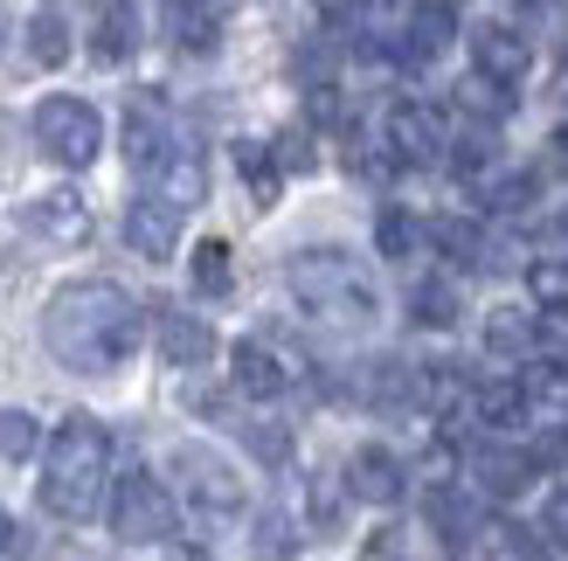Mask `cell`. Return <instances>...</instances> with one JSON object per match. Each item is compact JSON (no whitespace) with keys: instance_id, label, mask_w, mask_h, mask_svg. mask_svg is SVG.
I'll return each instance as SVG.
<instances>
[{"instance_id":"e575fe53","label":"cell","mask_w":568,"mask_h":561,"mask_svg":"<svg viewBox=\"0 0 568 561\" xmlns=\"http://www.w3.org/2000/svg\"><path fill=\"white\" fill-rule=\"evenodd\" d=\"M292 548H298L292 520H284V513H264V520H257V554H264V561H284Z\"/></svg>"},{"instance_id":"f546056e","label":"cell","mask_w":568,"mask_h":561,"mask_svg":"<svg viewBox=\"0 0 568 561\" xmlns=\"http://www.w3.org/2000/svg\"><path fill=\"white\" fill-rule=\"evenodd\" d=\"M236 166H243V181L257 187V202H271V194H277V153H271V146L243 139V146H236Z\"/></svg>"},{"instance_id":"cb8c5ba5","label":"cell","mask_w":568,"mask_h":561,"mask_svg":"<svg viewBox=\"0 0 568 561\" xmlns=\"http://www.w3.org/2000/svg\"><path fill=\"white\" fill-rule=\"evenodd\" d=\"M361 396L367 402H416V368H409V360H367V368H361Z\"/></svg>"},{"instance_id":"d6986e66","label":"cell","mask_w":568,"mask_h":561,"mask_svg":"<svg viewBox=\"0 0 568 561\" xmlns=\"http://www.w3.org/2000/svg\"><path fill=\"white\" fill-rule=\"evenodd\" d=\"M465 416H471V424H486V430H514L520 416H527L520 381H478V388H465Z\"/></svg>"},{"instance_id":"4316f807","label":"cell","mask_w":568,"mask_h":561,"mask_svg":"<svg viewBox=\"0 0 568 561\" xmlns=\"http://www.w3.org/2000/svg\"><path fill=\"white\" fill-rule=\"evenodd\" d=\"M423 236H430V230H423L409 208H382V222H375L382 257H416V243H423Z\"/></svg>"},{"instance_id":"7a4b0ae2","label":"cell","mask_w":568,"mask_h":561,"mask_svg":"<svg viewBox=\"0 0 568 561\" xmlns=\"http://www.w3.org/2000/svg\"><path fill=\"white\" fill-rule=\"evenodd\" d=\"M111 479V430L98 416H63L42 451V507L55 520H91Z\"/></svg>"},{"instance_id":"7c38bea8","label":"cell","mask_w":568,"mask_h":561,"mask_svg":"<svg viewBox=\"0 0 568 561\" xmlns=\"http://www.w3.org/2000/svg\"><path fill=\"white\" fill-rule=\"evenodd\" d=\"M28 230H36L42 243L77 249V243H91V202H83V194H70V187L36 194V208H28Z\"/></svg>"},{"instance_id":"ffe728a7","label":"cell","mask_w":568,"mask_h":561,"mask_svg":"<svg viewBox=\"0 0 568 561\" xmlns=\"http://www.w3.org/2000/svg\"><path fill=\"white\" fill-rule=\"evenodd\" d=\"M534 333H541V313H520V305H499V313H486V347L499 360H534Z\"/></svg>"},{"instance_id":"5b68a950","label":"cell","mask_w":568,"mask_h":561,"mask_svg":"<svg viewBox=\"0 0 568 561\" xmlns=\"http://www.w3.org/2000/svg\"><path fill=\"white\" fill-rule=\"evenodd\" d=\"M111 527H119L125 548H160V541H174V492H166L153 471H125L119 492H111Z\"/></svg>"},{"instance_id":"52a82bcc","label":"cell","mask_w":568,"mask_h":561,"mask_svg":"<svg viewBox=\"0 0 568 561\" xmlns=\"http://www.w3.org/2000/svg\"><path fill=\"white\" fill-rule=\"evenodd\" d=\"M174 146H181L174 104H166L160 91H132V104H125V160L139 166V174H160V160Z\"/></svg>"},{"instance_id":"9c48e42d","label":"cell","mask_w":568,"mask_h":561,"mask_svg":"<svg viewBox=\"0 0 568 561\" xmlns=\"http://www.w3.org/2000/svg\"><path fill=\"white\" fill-rule=\"evenodd\" d=\"M527 70H534V42L520 35V28L486 21V28L471 35V76H486V83H499V91H514Z\"/></svg>"},{"instance_id":"836d02e7","label":"cell","mask_w":568,"mask_h":561,"mask_svg":"<svg viewBox=\"0 0 568 561\" xmlns=\"http://www.w3.org/2000/svg\"><path fill=\"white\" fill-rule=\"evenodd\" d=\"M541 541H548L555 554H568V486H555V492L541 499Z\"/></svg>"},{"instance_id":"4fadbf2b","label":"cell","mask_w":568,"mask_h":561,"mask_svg":"<svg viewBox=\"0 0 568 561\" xmlns=\"http://www.w3.org/2000/svg\"><path fill=\"white\" fill-rule=\"evenodd\" d=\"M125 243L139 249V257H174V243H181V208H166L160 194H139V202L125 208Z\"/></svg>"},{"instance_id":"e0dca14e","label":"cell","mask_w":568,"mask_h":561,"mask_svg":"<svg viewBox=\"0 0 568 561\" xmlns=\"http://www.w3.org/2000/svg\"><path fill=\"white\" fill-rule=\"evenodd\" d=\"M471 479H478V499H514L534 479V458L506 451V443H478V451H471Z\"/></svg>"},{"instance_id":"83f0119b","label":"cell","mask_w":568,"mask_h":561,"mask_svg":"<svg viewBox=\"0 0 568 561\" xmlns=\"http://www.w3.org/2000/svg\"><path fill=\"white\" fill-rule=\"evenodd\" d=\"M166 21L181 28V49H215L222 42V8H166Z\"/></svg>"},{"instance_id":"60d3db41","label":"cell","mask_w":568,"mask_h":561,"mask_svg":"<svg viewBox=\"0 0 568 561\" xmlns=\"http://www.w3.org/2000/svg\"><path fill=\"white\" fill-rule=\"evenodd\" d=\"M555 146H561V160H568V125H561V132H555Z\"/></svg>"},{"instance_id":"44dd1931","label":"cell","mask_w":568,"mask_h":561,"mask_svg":"<svg viewBox=\"0 0 568 561\" xmlns=\"http://www.w3.org/2000/svg\"><path fill=\"white\" fill-rule=\"evenodd\" d=\"M458 313H465V298H458V285L450 277H416L409 285V319L416 326H458Z\"/></svg>"},{"instance_id":"f1b7e54d","label":"cell","mask_w":568,"mask_h":561,"mask_svg":"<svg viewBox=\"0 0 568 561\" xmlns=\"http://www.w3.org/2000/svg\"><path fill=\"white\" fill-rule=\"evenodd\" d=\"M194 292H209V298L230 292V243L222 236H209L202 249H194Z\"/></svg>"},{"instance_id":"ab89813d","label":"cell","mask_w":568,"mask_h":561,"mask_svg":"<svg viewBox=\"0 0 568 561\" xmlns=\"http://www.w3.org/2000/svg\"><path fill=\"white\" fill-rule=\"evenodd\" d=\"M305 160H312V153H305V139H298V132H284V139H277V166H305Z\"/></svg>"},{"instance_id":"277c9868","label":"cell","mask_w":568,"mask_h":561,"mask_svg":"<svg viewBox=\"0 0 568 561\" xmlns=\"http://www.w3.org/2000/svg\"><path fill=\"white\" fill-rule=\"evenodd\" d=\"M166 465H174L187 507L202 513V520H236L243 513V479H236V465L222 458V451H209V443H174Z\"/></svg>"},{"instance_id":"6da1fadb","label":"cell","mask_w":568,"mask_h":561,"mask_svg":"<svg viewBox=\"0 0 568 561\" xmlns=\"http://www.w3.org/2000/svg\"><path fill=\"white\" fill-rule=\"evenodd\" d=\"M42 340L77 375H119L139 354V305L119 285H104V277H83V285H63L49 298Z\"/></svg>"},{"instance_id":"7bdbcfd3","label":"cell","mask_w":568,"mask_h":561,"mask_svg":"<svg viewBox=\"0 0 568 561\" xmlns=\"http://www.w3.org/2000/svg\"><path fill=\"white\" fill-rule=\"evenodd\" d=\"M0 42H8V8H0Z\"/></svg>"},{"instance_id":"74e56055","label":"cell","mask_w":568,"mask_h":561,"mask_svg":"<svg viewBox=\"0 0 568 561\" xmlns=\"http://www.w3.org/2000/svg\"><path fill=\"white\" fill-rule=\"evenodd\" d=\"M361 561H409V548H403V534H375L361 548Z\"/></svg>"},{"instance_id":"8d00e7d4","label":"cell","mask_w":568,"mask_h":561,"mask_svg":"<svg viewBox=\"0 0 568 561\" xmlns=\"http://www.w3.org/2000/svg\"><path fill=\"white\" fill-rule=\"evenodd\" d=\"M527 202H534V174H514V181L493 187V208H506V215H520Z\"/></svg>"},{"instance_id":"b9f144b4","label":"cell","mask_w":568,"mask_h":561,"mask_svg":"<svg viewBox=\"0 0 568 561\" xmlns=\"http://www.w3.org/2000/svg\"><path fill=\"white\" fill-rule=\"evenodd\" d=\"M55 561H83V554H77V548H63V554H55Z\"/></svg>"},{"instance_id":"3957f363","label":"cell","mask_w":568,"mask_h":561,"mask_svg":"<svg viewBox=\"0 0 568 561\" xmlns=\"http://www.w3.org/2000/svg\"><path fill=\"white\" fill-rule=\"evenodd\" d=\"M284 285H292V298L305 305L320 326H375L382 319V292H375V277H367V264L354 257V249H298L292 264H284Z\"/></svg>"},{"instance_id":"603a6c76","label":"cell","mask_w":568,"mask_h":561,"mask_svg":"<svg viewBox=\"0 0 568 561\" xmlns=\"http://www.w3.org/2000/svg\"><path fill=\"white\" fill-rule=\"evenodd\" d=\"M527 298L541 319H561L568 313V257H534L527 264Z\"/></svg>"},{"instance_id":"d4e9b609","label":"cell","mask_w":568,"mask_h":561,"mask_svg":"<svg viewBox=\"0 0 568 561\" xmlns=\"http://www.w3.org/2000/svg\"><path fill=\"white\" fill-rule=\"evenodd\" d=\"M28 55H36L42 70L70 63V21L55 14V8H36V14H28Z\"/></svg>"},{"instance_id":"8992f818","label":"cell","mask_w":568,"mask_h":561,"mask_svg":"<svg viewBox=\"0 0 568 561\" xmlns=\"http://www.w3.org/2000/svg\"><path fill=\"white\" fill-rule=\"evenodd\" d=\"M36 146H42L55 166H91L98 146H104L98 104H83V98H42V104H36Z\"/></svg>"},{"instance_id":"d590c367","label":"cell","mask_w":568,"mask_h":561,"mask_svg":"<svg viewBox=\"0 0 568 561\" xmlns=\"http://www.w3.org/2000/svg\"><path fill=\"white\" fill-rule=\"evenodd\" d=\"M243 437H250V451H257L264 465H284V451H292V437L271 430V424H243Z\"/></svg>"},{"instance_id":"d6a6232c","label":"cell","mask_w":568,"mask_h":561,"mask_svg":"<svg viewBox=\"0 0 568 561\" xmlns=\"http://www.w3.org/2000/svg\"><path fill=\"white\" fill-rule=\"evenodd\" d=\"M458 104H465V111H486V119H506V111H514V91H499V83L471 76L465 91H458Z\"/></svg>"},{"instance_id":"ba28073f","label":"cell","mask_w":568,"mask_h":561,"mask_svg":"<svg viewBox=\"0 0 568 561\" xmlns=\"http://www.w3.org/2000/svg\"><path fill=\"white\" fill-rule=\"evenodd\" d=\"M444 111L437 104H423V98H403L388 111V160L395 166H430V160H444Z\"/></svg>"},{"instance_id":"7402d4cb","label":"cell","mask_w":568,"mask_h":561,"mask_svg":"<svg viewBox=\"0 0 568 561\" xmlns=\"http://www.w3.org/2000/svg\"><path fill=\"white\" fill-rule=\"evenodd\" d=\"M139 49V14L132 8H98L91 14V55L98 63H125Z\"/></svg>"},{"instance_id":"9a60e30c","label":"cell","mask_w":568,"mask_h":561,"mask_svg":"<svg viewBox=\"0 0 568 561\" xmlns=\"http://www.w3.org/2000/svg\"><path fill=\"white\" fill-rule=\"evenodd\" d=\"M160 354L166 368H202V360L215 354V333L202 313H174V305H160Z\"/></svg>"},{"instance_id":"30bf717a","label":"cell","mask_w":568,"mask_h":561,"mask_svg":"<svg viewBox=\"0 0 568 561\" xmlns=\"http://www.w3.org/2000/svg\"><path fill=\"white\" fill-rule=\"evenodd\" d=\"M423 513H430V527H437L444 554H465V548L478 541V492H465V486L437 479L430 492H423Z\"/></svg>"},{"instance_id":"4dcf8cb0","label":"cell","mask_w":568,"mask_h":561,"mask_svg":"<svg viewBox=\"0 0 568 561\" xmlns=\"http://www.w3.org/2000/svg\"><path fill=\"white\" fill-rule=\"evenodd\" d=\"M36 416L28 409H0V458H36Z\"/></svg>"},{"instance_id":"1f68e13d","label":"cell","mask_w":568,"mask_h":561,"mask_svg":"<svg viewBox=\"0 0 568 561\" xmlns=\"http://www.w3.org/2000/svg\"><path fill=\"white\" fill-rule=\"evenodd\" d=\"M493 160H499V139H493V132H465V139H458V153H450V166H458L465 181H471V174H486Z\"/></svg>"},{"instance_id":"f35d334b","label":"cell","mask_w":568,"mask_h":561,"mask_svg":"<svg viewBox=\"0 0 568 561\" xmlns=\"http://www.w3.org/2000/svg\"><path fill=\"white\" fill-rule=\"evenodd\" d=\"M0 561H28V534H21L8 513H0Z\"/></svg>"},{"instance_id":"484cf974","label":"cell","mask_w":568,"mask_h":561,"mask_svg":"<svg viewBox=\"0 0 568 561\" xmlns=\"http://www.w3.org/2000/svg\"><path fill=\"white\" fill-rule=\"evenodd\" d=\"M430 243L444 249L450 264H478V257H486V236H478V222H465V215H444V222H430Z\"/></svg>"},{"instance_id":"5bb4252c","label":"cell","mask_w":568,"mask_h":561,"mask_svg":"<svg viewBox=\"0 0 568 561\" xmlns=\"http://www.w3.org/2000/svg\"><path fill=\"white\" fill-rule=\"evenodd\" d=\"M146 181H153L146 194H160L166 208H181V215H187L194 202H202V187H209V166H202V153H194L187 139H181V146L160 160V174H146Z\"/></svg>"},{"instance_id":"2e32d148","label":"cell","mask_w":568,"mask_h":561,"mask_svg":"<svg viewBox=\"0 0 568 561\" xmlns=\"http://www.w3.org/2000/svg\"><path fill=\"white\" fill-rule=\"evenodd\" d=\"M520 396L541 424H568V360L561 354H534L520 375Z\"/></svg>"},{"instance_id":"8fae6325","label":"cell","mask_w":568,"mask_h":561,"mask_svg":"<svg viewBox=\"0 0 568 561\" xmlns=\"http://www.w3.org/2000/svg\"><path fill=\"white\" fill-rule=\"evenodd\" d=\"M347 486H354V499H367V507H395V499L409 492V471H403L395 451H382V443H361L347 458Z\"/></svg>"},{"instance_id":"ac0fdd59","label":"cell","mask_w":568,"mask_h":561,"mask_svg":"<svg viewBox=\"0 0 568 561\" xmlns=\"http://www.w3.org/2000/svg\"><path fill=\"white\" fill-rule=\"evenodd\" d=\"M230 375H236V388L243 396H257V402H277L284 388H292V368L271 354V347H257V340H236V354H230Z\"/></svg>"}]
</instances>
